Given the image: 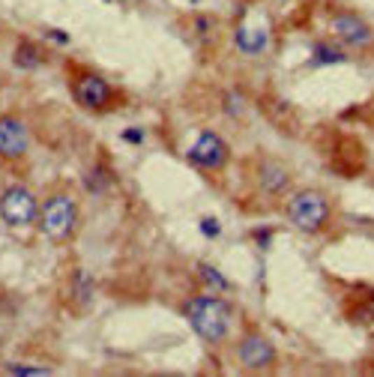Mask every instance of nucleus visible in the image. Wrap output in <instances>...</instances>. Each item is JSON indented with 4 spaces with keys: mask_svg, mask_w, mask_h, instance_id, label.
Instances as JSON below:
<instances>
[{
    "mask_svg": "<svg viewBox=\"0 0 374 377\" xmlns=\"http://www.w3.org/2000/svg\"><path fill=\"white\" fill-rule=\"evenodd\" d=\"M186 318L201 339L219 344L231 327V306L216 297H195L186 302Z\"/></svg>",
    "mask_w": 374,
    "mask_h": 377,
    "instance_id": "1",
    "label": "nucleus"
},
{
    "mask_svg": "<svg viewBox=\"0 0 374 377\" xmlns=\"http://www.w3.org/2000/svg\"><path fill=\"white\" fill-rule=\"evenodd\" d=\"M329 216H333L329 201L324 192H317V188H303V192H296L291 201H287V219H291V225L296 230H303V234H317V230H324L329 225Z\"/></svg>",
    "mask_w": 374,
    "mask_h": 377,
    "instance_id": "2",
    "label": "nucleus"
},
{
    "mask_svg": "<svg viewBox=\"0 0 374 377\" xmlns=\"http://www.w3.org/2000/svg\"><path fill=\"white\" fill-rule=\"evenodd\" d=\"M39 228L51 243H66L78 228V207L69 195H51L39 209Z\"/></svg>",
    "mask_w": 374,
    "mask_h": 377,
    "instance_id": "3",
    "label": "nucleus"
},
{
    "mask_svg": "<svg viewBox=\"0 0 374 377\" xmlns=\"http://www.w3.org/2000/svg\"><path fill=\"white\" fill-rule=\"evenodd\" d=\"M0 219L9 228H30L39 222V204L30 188L24 186H9L0 195Z\"/></svg>",
    "mask_w": 374,
    "mask_h": 377,
    "instance_id": "4",
    "label": "nucleus"
},
{
    "mask_svg": "<svg viewBox=\"0 0 374 377\" xmlns=\"http://www.w3.org/2000/svg\"><path fill=\"white\" fill-rule=\"evenodd\" d=\"M72 96L81 108L87 111H108L111 102H114V93H111V84L99 78L96 72H84L81 78H75L72 84Z\"/></svg>",
    "mask_w": 374,
    "mask_h": 377,
    "instance_id": "5",
    "label": "nucleus"
},
{
    "mask_svg": "<svg viewBox=\"0 0 374 377\" xmlns=\"http://www.w3.org/2000/svg\"><path fill=\"white\" fill-rule=\"evenodd\" d=\"M189 162L198 165L201 171H219L228 162V144H224L216 132L198 135V141L189 147Z\"/></svg>",
    "mask_w": 374,
    "mask_h": 377,
    "instance_id": "6",
    "label": "nucleus"
},
{
    "mask_svg": "<svg viewBox=\"0 0 374 377\" xmlns=\"http://www.w3.org/2000/svg\"><path fill=\"white\" fill-rule=\"evenodd\" d=\"M329 30H333L341 42H347L350 48H366L374 42V27L366 18H359L357 13H336L333 21H329Z\"/></svg>",
    "mask_w": 374,
    "mask_h": 377,
    "instance_id": "7",
    "label": "nucleus"
},
{
    "mask_svg": "<svg viewBox=\"0 0 374 377\" xmlns=\"http://www.w3.org/2000/svg\"><path fill=\"white\" fill-rule=\"evenodd\" d=\"M237 356H240L243 369L264 371L275 362V348L264 339V335H245V339L240 341V348H237Z\"/></svg>",
    "mask_w": 374,
    "mask_h": 377,
    "instance_id": "8",
    "label": "nucleus"
},
{
    "mask_svg": "<svg viewBox=\"0 0 374 377\" xmlns=\"http://www.w3.org/2000/svg\"><path fill=\"white\" fill-rule=\"evenodd\" d=\"M329 165H333V171H338L341 177H357L362 168H366V150H362V144L357 138H341Z\"/></svg>",
    "mask_w": 374,
    "mask_h": 377,
    "instance_id": "9",
    "label": "nucleus"
},
{
    "mask_svg": "<svg viewBox=\"0 0 374 377\" xmlns=\"http://www.w3.org/2000/svg\"><path fill=\"white\" fill-rule=\"evenodd\" d=\"M27 150V132L18 117H0V156L3 159H21Z\"/></svg>",
    "mask_w": 374,
    "mask_h": 377,
    "instance_id": "10",
    "label": "nucleus"
},
{
    "mask_svg": "<svg viewBox=\"0 0 374 377\" xmlns=\"http://www.w3.org/2000/svg\"><path fill=\"white\" fill-rule=\"evenodd\" d=\"M258 180H261L266 195H282V192H287V186H291V174H287V168L279 165L275 159H264L258 168Z\"/></svg>",
    "mask_w": 374,
    "mask_h": 377,
    "instance_id": "11",
    "label": "nucleus"
},
{
    "mask_svg": "<svg viewBox=\"0 0 374 377\" xmlns=\"http://www.w3.org/2000/svg\"><path fill=\"white\" fill-rule=\"evenodd\" d=\"M233 39H237V48L243 51V54H261V51L266 48V30L258 27V24H237V30H233Z\"/></svg>",
    "mask_w": 374,
    "mask_h": 377,
    "instance_id": "12",
    "label": "nucleus"
},
{
    "mask_svg": "<svg viewBox=\"0 0 374 377\" xmlns=\"http://www.w3.org/2000/svg\"><path fill=\"white\" fill-rule=\"evenodd\" d=\"M69 297H72V302H75V309H87L90 302H93V281H90L87 272H81V269L72 272Z\"/></svg>",
    "mask_w": 374,
    "mask_h": 377,
    "instance_id": "13",
    "label": "nucleus"
},
{
    "mask_svg": "<svg viewBox=\"0 0 374 377\" xmlns=\"http://www.w3.org/2000/svg\"><path fill=\"white\" fill-rule=\"evenodd\" d=\"M45 60L42 57V51H39V45H34V42H18V48H15V54H13V63L18 69H36L39 63Z\"/></svg>",
    "mask_w": 374,
    "mask_h": 377,
    "instance_id": "14",
    "label": "nucleus"
},
{
    "mask_svg": "<svg viewBox=\"0 0 374 377\" xmlns=\"http://www.w3.org/2000/svg\"><path fill=\"white\" fill-rule=\"evenodd\" d=\"M3 371L6 374H18V377H45V374H51L48 369H42V365H21V362L6 365Z\"/></svg>",
    "mask_w": 374,
    "mask_h": 377,
    "instance_id": "15",
    "label": "nucleus"
},
{
    "mask_svg": "<svg viewBox=\"0 0 374 377\" xmlns=\"http://www.w3.org/2000/svg\"><path fill=\"white\" fill-rule=\"evenodd\" d=\"M347 57L341 54L336 45H317L315 48V63H345Z\"/></svg>",
    "mask_w": 374,
    "mask_h": 377,
    "instance_id": "16",
    "label": "nucleus"
},
{
    "mask_svg": "<svg viewBox=\"0 0 374 377\" xmlns=\"http://www.w3.org/2000/svg\"><path fill=\"white\" fill-rule=\"evenodd\" d=\"M198 276L204 279L207 285L219 288V290H224V288H228V279H222L219 272H216V267H210V264H198Z\"/></svg>",
    "mask_w": 374,
    "mask_h": 377,
    "instance_id": "17",
    "label": "nucleus"
},
{
    "mask_svg": "<svg viewBox=\"0 0 374 377\" xmlns=\"http://www.w3.org/2000/svg\"><path fill=\"white\" fill-rule=\"evenodd\" d=\"M201 234L219 237V222H216V219H204V222H201Z\"/></svg>",
    "mask_w": 374,
    "mask_h": 377,
    "instance_id": "18",
    "label": "nucleus"
},
{
    "mask_svg": "<svg viewBox=\"0 0 374 377\" xmlns=\"http://www.w3.org/2000/svg\"><path fill=\"white\" fill-rule=\"evenodd\" d=\"M123 138H126V141H141V132H132V129H129V132H123Z\"/></svg>",
    "mask_w": 374,
    "mask_h": 377,
    "instance_id": "19",
    "label": "nucleus"
},
{
    "mask_svg": "<svg viewBox=\"0 0 374 377\" xmlns=\"http://www.w3.org/2000/svg\"><path fill=\"white\" fill-rule=\"evenodd\" d=\"M192 3H198V0H192Z\"/></svg>",
    "mask_w": 374,
    "mask_h": 377,
    "instance_id": "20",
    "label": "nucleus"
}]
</instances>
